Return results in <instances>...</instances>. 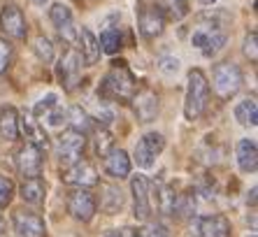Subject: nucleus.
<instances>
[{
  "label": "nucleus",
  "instance_id": "obj_1",
  "mask_svg": "<svg viewBox=\"0 0 258 237\" xmlns=\"http://www.w3.org/2000/svg\"><path fill=\"white\" fill-rule=\"evenodd\" d=\"M228 40V30L216 17H203L191 30V44L205 53L214 56Z\"/></svg>",
  "mask_w": 258,
  "mask_h": 237
},
{
  "label": "nucleus",
  "instance_id": "obj_2",
  "mask_svg": "<svg viewBox=\"0 0 258 237\" xmlns=\"http://www.w3.org/2000/svg\"><path fill=\"white\" fill-rule=\"evenodd\" d=\"M98 95L102 100H133L135 95V77L123 61H116L114 68L102 77Z\"/></svg>",
  "mask_w": 258,
  "mask_h": 237
},
{
  "label": "nucleus",
  "instance_id": "obj_3",
  "mask_svg": "<svg viewBox=\"0 0 258 237\" xmlns=\"http://www.w3.org/2000/svg\"><path fill=\"white\" fill-rule=\"evenodd\" d=\"M207 100H210V82L200 68H193L188 72V86H186V100H184V116L188 121L203 116L207 109Z\"/></svg>",
  "mask_w": 258,
  "mask_h": 237
},
{
  "label": "nucleus",
  "instance_id": "obj_4",
  "mask_svg": "<svg viewBox=\"0 0 258 237\" xmlns=\"http://www.w3.org/2000/svg\"><path fill=\"white\" fill-rule=\"evenodd\" d=\"M212 82H214L216 95L223 98V100H228V98H233V95L242 89L244 77H242V70L235 66V63L226 61V63H216L214 66V70H212Z\"/></svg>",
  "mask_w": 258,
  "mask_h": 237
},
{
  "label": "nucleus",
  "instance_id": "obj_5",
  "mask_svg": "<svg viewBox=\"0 0 258 237\" xmlns=\"http://www.w3.org/2000/svg\"><path fill=\"white\" fill-rule=\"evenodd\" d=\"M138 28L144 40H156L165 28V12L156 3H142L138 10Z\"/></svg>",
  "mask_w": 258,
  "mask_h": 237
},
{
  "label": "nucleus",
  "instance_id": "obj_6",
  "mask_svg": "<svg viewBox=\"0 0 258 237\" xmlns=\"http://www.w3.org/2000/svg\"><path fill=\"white\" fill-rule=\"evenodd\" d=\"M86 147V135L79 131H66L56 142V156H58L60 165H72L82 160V151Z\"/></svg>",
  "mask_w": 258,
  "mask_h": 237
},
{
  "label": "nucleus",
  "instance_id": "obj_7",
  "mask_svg": "<svg viewBox=\"0 0 258 237\" xmlns=\"http://www.w3.org/2000/svg\"><path fill=\"white\" fill-rule=\"evenodd\" d=\"M79 72H82V53L75 47H68L66 53L60 56L58 68H56V75H58L60 84L66 91H72L79 84Z\"/></svg>",
  "mask_w": 258,
  "mask_h": 237
},
{
  "label": "nucleus",
  "instance_id": "obj_8",
  "mask_svg": "<svg viewBox=\"0 0 258 237\" xmlns=\"http://www.w3.org/2000/svg\"><path fill=\"white\" fill-rule=\"evenodd\" d=\"M0 30H3L10 40H26V35H28V24H26V17H24V12H21V7L14 5V3L3 7V12H0Z\"/></svg>",
  "mask_w": 258,
  "mask_h": 237
},
{
  "label": "nucleus",
  "instance_id": "obj_9",
  "mask_svg": "<svg viewBox=\"0 0 258 237\" xmlns=\"http://www.w3.org/2000/svg\"><path fill=\"white\" fill-rule=\"evenodd\" d=\"M163 149H165V137L161 133H147L135 144V163L147 170V167H151L156 163L158 154H161Z\"/></svg>",
  "mask_w": 258,
  "mask_h": 237
},
{
  "label": "nucleus",
  "instance_id": "obj_10",
  "mask_svg": "<svg viewBox=\"0 0 258 237\" xmlns=\"http://www.w3.org/2000/svg\"><path fill=\"white\" fill-rule=\"evenodd\" d=\"M12 223L19 237H47V225H44V219L37 212H30V209L24 207L14 209Z\"/></svg>",
  "mask_w": 258,
  "mask_h": 237
},
{
  "label": "nucleus",
  "instance_id": "obj_11",
  "mask_svg": "<svg viewBox=\"0 0 258 237\" xmlns=\"http://www.w3.org/2000/svg\"><path fill=\"white\" fill-rule=\"evenodd\" d=\"M96 207H98L96 198L86 189H75L68 196V212H70L72 219L82 221V223H86V221H91L96 216Z\"/></svg>",
  "mask_w": 258,
  "mask_h": 237
},
{
  "label": "nucleus",
  "instance_id": "obj_12",
  "mask_svg": "<svg viewBox=\"0 0 258 237\" xmlns=\"http://www.w3.org/2000/svg\"><path fill=\"white\" fill-rule=\"evenodd\" d=\"M133 191V214L138 221H147L151 216V196H149V179L144 174H135L131 179Z\"/></svg>",
  "mask_w": 258,
  "mask_h": 237
},
{
  "label": "nucleus",
  "instance_id": "obj_13",
  "mask_svg": "<svg viewBox=\"0 0 258 237\" xmlns=\"http://www.w3.org/2000/svg\"><path fill=\"white\" fill-rule=\"evenodd\" d=\"M49 19L51 24L56 26L58 35L68 42V44H75L77 42V26H75V17H72V10L63 3H56L49 10Z\"/></svg>",
  "mask_w": 258,
  "mask_h": 237
},
{
  "label": "nucleus",
  "instance_id": "obj_14",
  "mask_svg": "<svg viewBox=\"0 0 258 237\" xmlns=\"http://www.w3.org/2000/svg\"><path fill=\"white\" fill-rule=\"evenodd\" d=\"M14 163H17V170L24 174V179L40 177V172H42V151L26 142L24 147L17 151Z\"/></svg>",
  "mask_w": 258,
  "mask_h": 237
},
{
  "label": "nucleus",
  "instance_id": "obj_15",
  "mask_svg": "<svg viewBox=\"0 0 258 237\" xmlns=\"http://www.w3.org/2000/svg\"><path fill=\"white\" fill-rule=\"evenodd\" d=\"M60 179L70 186H77V189H89V186L98 184V174H96V167L86 163V160H77L63 170Z\"/></svg>",
  "mask_w": 258,
  "mask_h": 237
},
{
  "label": "nucleus",
  "instance_id": "obj_16",
  "mask_svg": "<svg viewBox=\"0 0 258 237\" xmlns=\"http://www.w3.org/2000/svg\"><path fill=\"white\" fill-rule=\"evenodd\" d=\"M105 172H107L112 179H126L131 174V158L123 149L112 147L105 154Z\"/></svg>",
  "mask_w": 258,
  "mask_h": 237
},
{
  "label": "nucleus",
  "instance_id": "obj_17",
  "mask_svg": "<svg viewBox=\"0 0 258 237\" xmlns=\"http://www.w3.org/2000/svg\"><path fill=\"white\" fill-rule=\"evenodd\" d=\"M200 237H230V221L223 214H210L198 221Z\"/></svg>",
  "mask_w": 258,
  "mask_h": 237
},
{
  "label": "nucleus",
  "instance_id": "obj_18",
  "mask_svg": "<svg viewBox=\"0 0 258 237\" xmlns=\"http://www.w3.org/2000/svg\"><path fill=\"white\" fill-rule=\"evenodd\" d=\"M77 40H79V49H82V61L86 66H96L100 58V44H98L96 35L89 28H77Z\"/></svg>",
  "mask_w": 258,
  "mask_h": 237
},
{
  "label": "nucleus",
  "instance_id": "obj_19",
  "mask_svg": "<svg viewBox=\"0 0 258 237\" xmlns=\"http://www.w3.org/2000/svg\"><path fill=\"white\" fill-rule=\"evenodd\" d=\"M235 156H237V165L242 172H256L258 167V149L253 140H240L237 149H235Z\"/></svg>",
  "mask_w": 258,
  "mask_h": 237
},
{
  "label": "nucleus",
  "instance_id": "obj_20",
  "mask_svg": "<svg viewBox=\"0 0 258 237\" xmlns=\"http://www.w3.org/2000/svg\"><path fill=\"white\" fill-rule=\"evenodd\" d=\"M135 100V114L140 121H151L158 114V95L154 91H142V93L133 95Z\"/></svg>",
  "mask_w": 258,
  "mask_h": 237
},
{
  "label": "nucleus",
  "instance_id": "obj_21",
  "mask_svg": "<svg viewBox=\"0 0 258 237\" xmlns=\"http://www.w3.org/2000/svg\"><path fill=\"white\" fill-rule=\"evenodd\" d=\"M19 131H24V135L28 137V144H33V147H37L40 151H44V149H49V135L44 133V128L40 124H37L35 118H24V121H19Z\"/></svg>",
  "mask_w": 258,
  "mask_h": 237
},
{
  "label": "nucleus",
  "instance_id": "obj_22",
  "mask_svg": "<svg viewBox=\"0 0 258 237\" xmlns=\"http://www.w3.org/2000/svg\"><path fill=\"white\" fill-rule=\"evenodd\" d=\"M0 137L7 142L19 140V114L14 107H3L0 109Z\"/></svg>",
  "mask_w": 258,
  "mask_h": 237
},
{
  "label": "nucleus",
  "instance_id": "obj_23",
  "mask_svg": "<svg viewBox=\"0 0 258 237\" xmlns=\"http://www.w3.org/2000/svg\"><path fill=\"white\" fill-rule=\"evenodd\" d=\"M235 118H237V124L244 126V128H256V124H258L256 98H246V100L237 102V105H235Z\"/></svg>",
  "mask_w": 258,
  "mask_h": 237
},
{
  "label": "nucleus",
  "instance_id": "obj_24",
  "mask_svg": "<svg viewBox=\"0 0 258 237\" xmlns=\"http://www.w3.org/2000/svg\"><path fill=\"white\" fill-rule=\"evenodd\" d=\"M21 198L28 205H40L44 200V182L40 177L26 179L24 184H21Z\"/></svg>",
  "mask_w": 258,
  "mask_h": 237
},
{
  "label": "nucleus",
  "instance_id": "obj_25",
  "mask_svg": "<svg viewBox=\"0 0 258 237\" xmlns=\"http://www.w3.org/2000/svg\"><path fill=\"white\" fill-rule=\"evenodd\" d=\"M66 116H68V121H70L72 131H79V133H84V135H86V133L93 128V121H91L89 112H86V109H82L79 105L70 107V112H68Z\"/></svg>",
  "mask_w": 258,
  "mask_h": 237
},
{
  "label": "nucleus",
  "instance_id": "obj_26",
  "mask_svg": "<svg viewBox=\"0 0 258 237\" xmlns=\"http://www.w3.org/2000/svg\"><path fill=\"white\" fill-rule=\"evenodd\" d=\"M156 205L163 214H174L179 209V198L174 193V189L170 186H161L158 189V196H156Z\"/></svg>",
  "mask_w": 258,
  "mask_h": 237
},
{
  "label": "nucleus",
  "instance_id": "obj_27",
  "mask_svg": "<svg viewBox=\"0 0 258 237\" xmlns=\"http://www.w3.org/2000/svg\"><path fill=\"white\" fill-rule=\"evenodd\" d=\"M102 200H100V207L105 209L107 214H116L121 207H123V196L121 191H116L114 186H102Z\"/></svg>",
  "mask_w": 258,
  "mask_h": 237
},
{
  "label": "nucleus",
  "instance_id": "obj_28",
  "mask_svg": "<svg viewBox=\"0 0 258 237\" xmlns=\"http://www.w3.org/2000/svg\"><path fill=\"white\" fill-rule=\"evenodd\" d=\"M98 44H100V51L105 53H116L121 49V33L116 28H105L100 33V40H98Z\"/></svg>",
  "mask_w": 258,
  "mask_h": 237
},
{
  "label": "nucleus",
  "instance_id": "obj_29",
  "mask_svg": "<svg viewBox=\"0 0 258 237\" xmlns=\"http://www.w3.org/2000/svg\"><path fill=\"white\" fill-rule=\"evenodd\" d=\"M33 51H35L37 58L44 61V63H51V61H54V44H51L47 37H37L35 44H33Z\"/></svg>",
  "mask_w": 258,
  "mask_h": 237
},
{
  "label": "nucleus",
  "instance_id": "obj_30",
  "mask_svg": "<svg viewBox=\"0 0 258 237\" xmlns=\"http://www.w3.org/2000/svg\"><path fill=\"white\" fill-rule=\"evenodd\" d=\"M40 121L47 124V126H51V128H58V126H63V121H66V112L56 105V107H51V109H47V112L40 116Z\"/></svg>",
  "mask_w": 258,
  "mask_h": 237
},
{
  "label": "nucleus",
  "instance_id": "obj_31",
  "mask_svg": "<svg viewBox=\"0 0 258 237\" xmlns=\"http://www.w3.org/2000/svg\"><path fill=\"white\" fill-rule=\"evenodd\" d=\"M158 70H161L163 75L172 77V75L179 72V58H177V56H161V58H158Z\"/></svg>",
  "mask_w": 258,
  "mask_h": 237
},
{
  "label": "nucleus",
  "instance_id": "obj_32",
  "mask_svg": "<svg viewBox=\"0 0 258 237\" xmlns=\"http://www.w3.org/2000/svg\"><path fill=\"white\" fill-rule=\"evenodd\" d=\"M12 196H14L12 179H7L0 174V207H7V205L12 202Z\"/></svg>",
  "mask_w": 258,
  "mask_h": 237
},
{
  "label": "nucleus",
  "instance_id": "obj_33",
  "mask_svg": "<svg viewBox=\"0 0 258 237\" xmlns=\"http://www.w3.org/2000/svg\"><path fill=\"white\" fill-rule=\"evenodd\" d=\"M56 105H58V95L49 93L47 98H42V100H40V102H37V105H35V109H33V114H35V116L40 118L44 112H47V109H51V107H56Z\"/></svg>",
  "mask_w": 258,
  "mask_h": 237
},
{
  "label": "nucleus",
  "instance_id": "obj_34",
  "mask_svg": "<svg viewBox=\"0 0 258 237\" xmlns=\"http://www.w3.org/2000/svg\"><path fill=\"white\" fill-rule=\"evenodd\" d=\"M10 61H12V47H10V42L0 40V72L10 68Z\"/></svg>",
  "mask_w": 258,
  "mask_h": 237
},
{
  "label": "nucleus",
  "instance_id": "obj_35",
  "mask_svg": "<svg viewBox=\"0 0 258 237\" xmlns=\"http://www.w3.org/2000/svg\"><path fill=\"white\" fill-rule=\"evenodd\" d=\"M256 40H258V35L253 33V30L244 37V56H249V61H256L258 58V53H256Z\"/></svg>",
  "mask_w": 258,
  "mask_h": 237
},
{
  "label": "nucleus",
  "instance_id": "obj_36",
  "mask_svg": "<svg viewBox=\"0 0 258 237\" xmlns=\"http://www.w3.org/2000/svg\"><path fill=\"white\" fill-rule=\"evenodd\" d=\"M170 5H172V17L174 19H181L188 12V0H170Z\"/></svg>",
  "mask_w": 258,
  "mask_h": 237
},
{
  "label": "nucleus",
  "instance_id": "obj_37",
  "mask_svg": "<svg viewBox=\"0 0 258 237\" xmlns=\"http://www.w3.org/2000/svg\"><path fill=\"white\" fill-rule=\"evenodd\" d=\"M107 144H109V135H107V133H105V131L98 133V137H96V151H98L100 156H105V154L109 151Z\"/></svg>",
  "mask_w": 258,
  "mask_h": 237
},
{
  "label": "nucleus",
  "instance_id": "obj_38",
  "mask_svg": "<svg viewBox=\"0 0 258 237\" xmlns=\"http://www.w3.org/2000/svg\"><path fill=\"white\" fill-rule=\"evenodd\" d=\"M142 237H170L168 232L163 230V228H154V225H149V228H144V232H142Z\"/></svg>",
  "mask_w": 258,
  "mask_h": 237
},
{
  "label": "nucleus",
  "instance_id": "obj_39",
  "mask_svg": "<svg viewBox=\"0 0 258 237\" xmlns=\"http://www.w3.org/2000/svg\"><path fill=\"white\" fill-rule=\"evenodd\" d=\"M119 237H142L135 228H123V230H119Z\"/></svg>",
  "mask_w": 258,
  "mask_h": 237
},
{
  "label": "nucleus",
  "instance_id": "obj_40",
  "mask_svg": "<svg viewBox=\"0 0 258 237\" xmlns=\"http://www.w3.org/2000/svg\"><path fill=\"white\" fill-rule=\"evenodd\" d=\"M198 3H200V5H207V7H210V5H214L216 0H198Z\"/></svg>",
  "mask_w": 258,
  "mask_h": 237
},
{
  "label": "nucleus",
  "instance_id": "obj_41",
  "mask_svg": "<svg viewBox=\"0 0 258 237\" xmlns=\"http://www.w3.org/2000/svg\"><path fill=\"white\" fill-rule=\"evenodd\" d=\"M30 3H33V5H37V7H42L47 0H30Z\"/></svg>",
  "mask_w": 258,
  "mask_h": 237
},
{
  "label": "nucleus",
  "instance_id": "obj_42",
  "mask_svg": "<svg viewBox=\"0 0 258 237\" xmlns=\"http://www.w3.org/2000/svg\"><path fill=\"white\" fill-rule=\"evenodd\" d=\"M3 230H5V221H3V216H0V235H3Z\"/></svg>",
  "mask_w": 258,
  "mask_h": 237
},
{
  "label": "nucleus",
  "instance_id": "obj_43",
  "mask_svg": "<svg viewBox=\"0 0 258 237\" xmlns=\"http://www.w3.org/2000/svg\"><path fill=\"white\" fill-rule=\"evenodd\" d=\"M105 237H119V232H107Z\"/></svg>",
  "mask_w": 258,
  "mask_h": 237
},
{
  "label": "nucleus",
  "instance_id": "obj_44",
  "mask_svg": "<svg viewBox=\"0 0 258 237\" xmlns=\"http://www.w3.org/2000/svg\"><path fill=\"white\" fill-rule=\"evenodd\" d=\"M249 237H256V235H249Z\"/></svg>",
  "mask_w": 258,
  "mask_h": 237
}]
</instances>
